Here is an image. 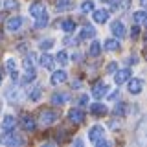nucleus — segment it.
I'll return each mask as SVG.
<instances>
[{
  "label": "nucleus",
  "mask_w": 147,
  "mask_h": 147,
  "mask_svg": "<svg viewBox=\"0 0 147 147\" xmlns=\"http://www.w3.org/2000/svg\"><path fill=\"white\" fill-rule=\"evenodd\" d=\"M94 35H96V30L92 26H83L79 30L77 39H79V40H88V39H94Z\"/></svg>",
  "instance_id": "nucleus-13"
},
{
  "label": "nucleus",
  "mask_w": 147,
  "mask_h": 147,
  "mask_svg": "<svg viewBox=\"0 0 147 147\" xmlns=\"http://www.w3.org/2000/svg\"><path fill=\"white\" fill-rule=\"evenodd\" d=\"M35 127H37L35 118H33V116H30V114H24V116H22V129L31 132V131H35Z\"/></svg>",
  "instance_id": "nucleus-17"
},
{
  "label": "nucleus",
  "mask_w": 147,
  "mask_h": 147,
  "mask_svg": "<svg viewBox=\"0 0 147 147\" xmlns=\"http://www.w3.org/2000/svg\"><path fill=\"white\" fill-rule=\"evenodd\" d=\"M90 112L92 114H98V116H103V114L107 112V107H105L103 103H92L90 105Z\"/></svg>",
  "instance_id": "nucleus-25"
},
{
  "label": "nucleus",
  "mask_w": 147,
  "mask_h": 147,
  "mask_svg": "<svg viewBox=\"0 0 147 147\" xmlns=\"http://www.w3.org/2000/svg\"><path fill=\"white\" fill-rule=\"evenodd\" d=\"M88 103H90V98L86 94L79 96V105H81V107H88Z\"/></svg>",
  "instance_id": "nucleus-36"
},
{
  "label": "nucleus",
  "mask_w": 147,
  "mask_h": 147,
  "mask_svg": "<svg viewBox=\"0 0 147 147\" xmlns=\"http://www.w3.org/2000/svg\"><path fill=\"white\" fill-rule=\"evenodd\" d=\"M33 57H35V55L30 52L24 59H22V66H24V70H33Z\"/></svg>",
  "instance_id": "nucleus-26"
},
{
  "label": "nucleus",
  "mask_w": 147,
  "mask_h": 147,
  "mask_svg": "<svg viewBox=\"0 0 147 147\" xmlns=\"http://www.w3.org/2000/svg\"><path fill=\"white\" fill-rule=\"evenodd\" d=\"M0 112H2V103H0Z\"/></svg>",
  "instance_id": "nucleus-46"
},
{
  "label": "nucleus",
  "mask_w": 147,
  "mask_h": 147,
  "mask_svg": "<svg viewBox=\"0 0 147 147\" xmlns=\"http://www.w3.org/2000/svg\"><path fill=\"white\" fill-rule=\"evenodd\" d=\"M116 70H118V63H109V64H107V74H110V76H112Z\"/></svg>",
  "instance_id": "nucleus-37"
},
{
  "label": "nucleus",
  "mask_w": 147,
  "mask_h": 147,
  "mask_svg": "<svg viewBox=\"0 0 147 147\" xmlns=\"http://www.w3.org/2000/svg\"><path fill=\"white\" fill-rule=\"evenodd\" d=\"M0 85H2V74H0Z\"/></svg>",
  "instance_id": "nucleus-44"
},
{
  "label": "nucleus",
  "mask_w": 147,
  "mask_h": 147,
  "mask_svg": "<svg viewBox=\"0 0 147 147\" xmlns=\"http://www.w3.org/2000/svg\"><path fill=\"white\" fill-rule=\"evenodd\" d=\"M129 63H131V64H136L138 63V57H136V55H132V57L129 59Z\"/></svg>",
  "instance_id": "nucleus-40"
},
{
  "label": "nucleus",
  "mask_w": 147,
  "mask_h": 147,
  "mask_svg": "<svg viewBox=\"0 0 147 147\" xmlns=\"http://www.w3.org/2000/svg\"><path fill=\"white\" fill-rule=\"evenodd\" d=\"M107 92H109V86L105 85L103 81H98L94 85V88H92V96H94L96 99H101V98H105V96H107Z\"/></svg>",
  "instance_id": "nucleus-8"
},
{
  "label": "nucleus",
  "mask_w": 147,
  "mask_h": 147,
  "mask_svg": "<svg viewBox=\"0 0 147 147\" xmlns=\"http://www.w3.org/2000/svg\"><path fill=\"white\" fill-rule=\"evenodd\" d=\"M70 7H72V0H57L55 2V9L57 11H66Z\"/></svg>",
  "instance_id": "nucleus-27"
},
{
  "label": "nucleus",
  "mask_w": 147,
  "mask_h": 147,
  "mask_svg": "<svg viewBox=\"0 0 147 147\" xmlns=\"http://www.w3.org/2000/svg\"><path fill=\"white\" fill-rule=\"evenodd\" d=\"M99 53H101V42L99 40H92L88 46V55L90 57H98Z\"/></svg>",
  "instance_id": "nucleus-22"
},
{
  "label": "nucleus",
  "mask_w": 147,
  "mask_h": 147,
  "mask_svg": "<svg viewBox=\"0 0 147 147\" xmlns=\"http://www.w3.org/2000/svg\"><path fill=\"white\" fill-rule=\"evenodd\" d=\"M129 7V0H121V2H114L112 4V11H123Z\"/></svg>",
  "instance_id": "nucleus-32"
},
{
  "label": "nucleus",
  "mask_w": 147,
  "mask_h": 147,
  "mask_svg": "<svg viewBox=\"0 0 147 147\" xmlns=\"http://www.w3.org/2000/svg\"><path fill=\"white\" fill-rule=\"evenodd\" d=\"M42 13H46V7H44V4H40V2H35V4H31V6H30V17L37 18L39 15H42Z\"/></svg>",
  "instance_id": "nucleus-18"
},
{
  "label": "nucleus",
  "mask_w": 147,
  "mask_h": 147,
  "mask_svg": "<svg viewBox=\"0 0 147 147\" xmlns=\"http://www.w3.org/2000/svg\"><path fill=\"white\" fill-rule=\"evenodd\" d=\"M103 138H105V129H103V125H92L88 129V140L94 145L98 144L99 140H103Z\"/></svg>",
  "instance_id": "nucleus-3"
},
{
  "label": "nucleus",
  "mask_w": 147,
  "mask_h": 147,
  "mask_svg": "<svg viewBox=\"0 0 147 147\" xmlns=\"http://www.w3.org/2000/svg\"><path fill=\"white\" fill-rule=\"evenodd\" d=\"M48 20H50L48 13H42V15H39V17L35 18V28H37V30H42V28L48 26Z\"/></svg>",
  "instance_id": "nucleus-23"
},
{
  "label": "nucleus",
  "mask_w": 147,
  "mask_h": 147,
  "mask_svg": "<svg viewBox=\"0 0 147 147\" xmlns=\"http://www.w3.org/2000/svg\"><path fill=\"white\" fill-rule=\"evenodd\" d=\"M112 76H114V83L119 86V85H123V83H127V79L132 76V74H131L129 68H121V70H116Z\"/></svg>",
  "instance_id": "nucleus-7"
},
{
  "label": "nucleus",
  "mask_w": 147,
  "mask_h": 147,
  "mask_svg": "<svg viewBox=\"0 0 147 147\" xmlns=\"http://www.w3.org/2000/svg\"><path fill=\"white\" fill-rule=\"evenodd\" d=\"M0 40H2V33H0Z\"/></svg>",
  "instance_id": "nucleus-47"
},
{
  "label": "nucleus",
  "mask_w": 147,
  "mask_h": 147,
  "mask_svg": "<svg viewBox=\"0 0 147 147\" xmlns=\"http://www.w3.org/2000/svg\"><path fill=\"white\" fill-rule=\"evenodd\" d=\"M66 79H68V74L64 72V70H55L53 74H52V77H50V83L52 85H63V83H66Z\"/></svg>",
  "instance_id": "nucleus-10"
},
{
  "label": "nucleus",
  "mask_w": 147,
  "mask_h": 147,
  "mask_svg": "<svg viewBox=\"0 0 147 147\" xmlns=\"http://www.w3.org/2000/svg\"><path fill=\"white\" fill-rule=\"evenodd\" d=\"M64 42H66L68 46H74V44H77V40H76V39H70V37H66V39H64Z\"/></svg>",
  "instance_id": "nucleus-39"
},
{
  "label": "nucleus",
  "mask_w": 147,
  "mask_h": 147,
  "mask_svg": "<svg viewBox=\"0 0 147 147\" xmlns=\"http://www.w3.org/2000/svg\"><path fill=\"white\" fill-rule=\"evenodd\" d=\"M55 61H59L61 66H66V64H68V53L64 52V50H61V52L55 55Z\"/></svg>",
  "instance_id": "nucleus-28"
},
{
  "label": "nucleus",
  "mask_w": 147,
  "mask_h": 147,
  "mask_svg": "<svg viewBox=\"0 0 147 147\" xmlns=\"http://www.w3.org/2000/svg\"><path fill=\"white\" fill-rule=\"evenodd\" d=\"M35 77H37V74H35V68H33V70H26V76L22 77V83H24V85H28V83L35 81Z\"/></svg>",
  "instance_id": "nucleus-29"
},
{
  "label": "nucleus",
  "mask_w": 147,
  "mask_h": 147,
  "mask_svg": "<svg viewBox=\"0 0 147 147\" xmlns=\"http://www.w3.org/2000/svg\"><path fill=\"white\" fill-rule=\"evenodd\" d=\"M101 48H105L107 52H118V50H119V39L110 37V39H107L103 44H101Z\"/></svg>",
  "instance_id": "nucleus-16"
},
{
  "label": "nucleus",
  "mask_w": 147,
  "mask_h": 147,
  "mask_svg": "<svg viewBox=\"0 0 147 147\" xmlns=\"http://www.w3.org/2000/svg\"><path fill=\"white\" fill-rule=\"evenodd\" d=\"M72 86H76V88H77V86H81V81H79V79L74 81V83H72Z\"/></svg>",
  "instance_id": "nucleus-41"
},
{
  "label": "nucleus",
  "mask_w": 147,
  "mask_h": 147,
  "mask_svg": "<svg viewBox=\"0 0 147 147\" xmlns=\"http://www.w3.org/2000/svg\"><path fill=\"white\" fill-rule=\"evenodd\" d=\"M101 2H112V0H101Z\"/></svg>",
  "instance_id": "nucleus-45"
},
{
  "label": "nucleus",
  "mask_w": 147,
  "mask_h": 147,
  "mask_svg": "<svg viewBox=\"0 0 147 147\" xmlns=\"http://www.w3.org/2000/svg\"><path fill=\"white\" fill-rule=\"evenodd\" d=\"M0 144H2V142H0Z\"/></svg>",
  "instance_id": "nucleus-48"
},
{
  "label": "nucleus",
  "mask_w": 147,
  "mask_h": 147,
  "mask_svg": "<svg viewBox=\"0 0 147 147\" xmlns=\"http://www.w3.org/2000/svg\"><path fill=\"white\" fill-rule=\"evenodd\" d=\"M114 114H116L118 118H123V116H125V103L114 105Z\"/></svg>",
  "instance_id": "nucleus-33"
},
{
  "label": "nucleus",
  "mask_w": 147,
  "mask_h": 147,
  "mask_svg": "<svg viewBox=\"0 0 147 147\" xmlns=\"http://www.w3.org/2000/svg\"><path fill=\"white\" fill-rule=\"evenodd\" d=\"M68 99H70V94H66V92H55V94L52 96V103L57 105V107L68 103Z\"/></svg>",
  "instance_id": "nucleus-15"
},
{
  "label": "nucleus",
  "mask_w": 147,
  "mask_h": 147,
  "mask_svg": "<svg viewBox=\"0 0 147 147\" xmlns=\"http://www.w3.org/2000/svg\"><path fill=\"white\" fill-rule=\"evenodd\" d=\"M138 35H140V26L134 24V26H132V31H131V37H132V39H136Z\"/></svg>",
  "instance_id": "nucleus-38"
},
{
  "label": "nucleus",
  "mask_w": 147,
  "mask_h": 147,
  "mask_svg": "<svg viewBox=\"0 0 147 147\" xmlns=\"http://www.w3.org/2000/svg\"><path fill=\"white\" fill-rule=\"evenodd\" d=\"M18 2L17 0H2V7L7 9V11H13V9H17Z\"/></svg>",
  "instance_id": "nucleus-31"
},
{
  "label": "nucleus",
  "mask_w": 147,
  "mask_h": 147,
  "mask_svg": "<svg viewBox=\"0 0 147 147\" xmlns=\"http://www.w3.org/2000/svg\"><path fill=\"white\" fill-rule=\"evenodd\" d=\"M40 96H42V86H40V85H35L33 88H30V92H28L30 101H39Z\"/></svg>",
  "instance_id": "nucleus-19"
},
{
  "label": "nucleus",
  "mask_w": 147,
  "mask_h": 147,
  "mask_svg": "<svg viewBox=\"0 0 147 147\" xmlns=\"http://www.w3.org/2000/svg\"><path fill=\"white\" fill-rule=\"evenodd\" d=\"M57 119H59V112L53 110V109H44V110H40V114H39V121L42 123L44 127L53 125Z\"/></svg>",
  "instance_id": "nucleus-1"
},
{
  "label": "nucleus",
  "mask_w": 147,
  "mask_h": 147,
  "mask_svg": "<svg viewBox=\"0 0 147 147\" xmlns=\"http://www.w3.org/2000/svg\"><path fill=\"white\" fill-rule=\"evenodd\" d=\"M61 30L64 31V33H72V31L76 30V22H74L72 18H66V20L61 22Z\"/></svg>",
  "instance_id": "nucleus-24"
},
{
  "label": "nucleus",
  "mask_w": 147,
  "mask_h": 147,
  "mask_svg": "<svg viewBox=\"0 0 147 147\" xmlns=\"http://www.w3.org/2000/svg\"><path fill=\"white\" fill-rule=\"evenodd\" d=\"M0 142H2V144H6V145H24V138L18 136L17 132H11V131H7L6 136H4Z\"/></svg>",
  "instance_id": "nucleus-4"
},
{
  "label": "nucleus",
  "mask_w": 147,
  "mask_h": 147,
  "mask_svg": "<svg viewBox=\"0 0 147 147\" xmlns=\"http://www.w3.org/2000/svg\"><path fill=\"white\" fill-rule=\"evenodd\" d=\"M68 118H70V121H74V123H83L85 121V112H83L81 109L74 107V109L68 110Z\"/></svg>",
  "instance_id": "nucleus-11"
},
{
  "label": "nucleus",
  "mask_w": 147,
  "mask_h": 147,
  "mask_svg": "<svg viewBox=\"0 0 147 147\" xmlns=\"http://www.w3.org/2000/svg\"><path fill=\"white\" fill-rule=\"evenodd\" d=\"M140 4H142V7H145V4H147V0H140Z\"/></svg>",
  "instance_id": "nucleus-43"
},
{
  "label": "nucleus",
  "mask_w": 147,
  "mask_h": 147,
  "mask_svg": "<svg viewBox=\"0 0 147 147\" xmlns=\"http://www.w3.org/2000/svg\"><path fill=\"white\" fill-rule=\"evenodd\" d=\"M132 20H134V24H138V26H144L145 22H147V15H145V11H144V9H140V11L132 13Z\"/></svg>",
  "instance_id": "nucleus-21"
},
{
  "label": "nucleus",
  "mask_w": 147,
  "mask_h": 147,
  "mask_svg": "<svg viewBox=\"0 0 147 147\" xmlns=\"http://www.w3.org/2000/svg\"><path fill=\"white\" fill-rule=\"evenodd\" d=\"M6 68H7V70H9V74L17 70V64H15V59H13V57H9V59H6Z\"/></svg>",
  "instance_id": "nucleus-35"
},
{
  "label": "nucleus",
  "mask_w": 147,
  "mask_h": 147,
  "mask_svg": "<svg viewBox=\"0 0 147 147\" xmlns=\"http://www.w3.org/2000/svg\"><path fill=\"white\" fill-rule=\"evenodd\" d=\"M15 125H17V118L11 116V114H7V116H4L2 123H0V129H2L4 132H7V131H15Z\"/></svg>",
  "instance_id": "nucleus-9"
},
{
  "label": "nucleus",
  "mask_w": 147,
  "mask_h": 147,
  "mask_svg": "<svg viewBox=\"0 0 147 147\" xmlns=\"http://www.w3.org/2000/svg\"><path fill=\"white\" fill-rule=\"evenodd\" d=\"M118 96H119V92L116 90V92H114V94H112V96H110V99H116V98H118Z\"/></svg>",
  "instance_id": "nucleus-42"
},
{
  "label": "nucleus",
  "mask_w": 147,
  "mask_h": 147,
  "mask_svg": "<svg viewBox=\"0 0 147 147\" xmlns=\"http://www.w3.org/2000/svg\"><path fill=\"white\" fill-rule=\"evenodd\" d=\"M110 31H112V35L116 37V39H123L125 37V26H123L121 20H112L110 22Z\"/></svg>",
  "instance_id": "nucleus-6"
},
{
  "label": "nucleus",
  "mask_w": 147,
  "mask_h": 147,
  "mask_svg": "<svg viewBox=\"0 0 147 147\" xmlns=\"http://www.w3.org/2000/svg\"><path fill=\"white\" fill-rule=\"evenodd\" d=\"M52 46H53V40H52V39H44V40H40L39 48L42 50V52H46V50H50Z\"/></svg>",
  "instance_id": "nucleus-34"
},
{
  "label": "nucleus",
  "mask_w": 147,
  "mask_h": 147,
  "mask_svg": "<svg viewBox=\"0 0 147 147\" xmlns=\"http://www.w3.org/2000/svg\"><path fill=\"white\" fill-rule=\"evenodd\" d=\"M92 18H94L96 24H105L109 20V11L107 9H94L92 11Z\"/></svg>",
  "instance_id": "nucleus-12"
},
{
  "label": "nucleus",
  "mask_w": 147,
  "mask_h": 147,
  "mask_svg": "<svg viewBox=\"0 0 147 147\" xmlns=\"http://www.w3.org/2000/svg\"><path fill=\"white\" fill-rule=\"evenodd\" d=\"M6 98L11 101V103H18V99H20V92H18L17 86H11V88L6 90Z\"/></svg>",
  "instance_id": "nucleus-20"
},
{
  "label": "nucleus",
  "mask_w": 147,
  "mask_h": 147,
  "mask_svg": "<svg viewBox=\"0 0 147 147\" xmlns=\"http://www.w3.org/2000/svg\"><path fill=\"white\" fill-rule=\"evenodd\" d=\"M81 11L85 13V15L86 13H92L94 11V2H92V0H85V2L81 4Z\"/></svg>",
  "instance_id": "nucleus-30"
},
{
  "label": "nucleus",
  "mask_w": 147,
  "mask_h": 147,
  "mask_svg": "<svg viewBox=\"0 0 147 147\" xmlns=\"http://www.w3.org/2000/svg\"><path fill=\"white\" fill-rule=\"evenodd\" d=\"M39 63H40V66H42V68H46V70H52L53 64H55V57H52L50 53L44 52V53L39 57Z\"/></svg>",
  "instance_id": "nucleus-14"
},
{
  "label": "nucleus",
  "mask_w": 147,
  "mask_h": 147,
  "mask_svg": "<svg viewBox=\"0 0 147 147\" xmlns=\"http://www.w3.org/2000/svg\"><path fill=\"white\" fill-rule=\"evenodd\" d=\"M22 17H18V15H15V17H11V18H7L6 20V30L9 31V33H17V31H20V28H22Z\"/></svg>",
  "instance_id": "nucleus-5"
},
{
  "label": "nucleus",
  "mask_w": 147,
  "mask_h": 147,
  "mask_svg": "<svg viewBox=\"0 0 147 147\" xmlns=\"http://www.w3.org/2000/svg\"><path fill=\"white\" fill-rule=\"evenodd\" d=\"M129 83H127V88H129V92H131L132 96H138V94H142L144 92V86H145V83H144V79H140V77H129L127 79Z\"/></svg>",
  "instance_id": "nucleus-2"
}]
</instances>
